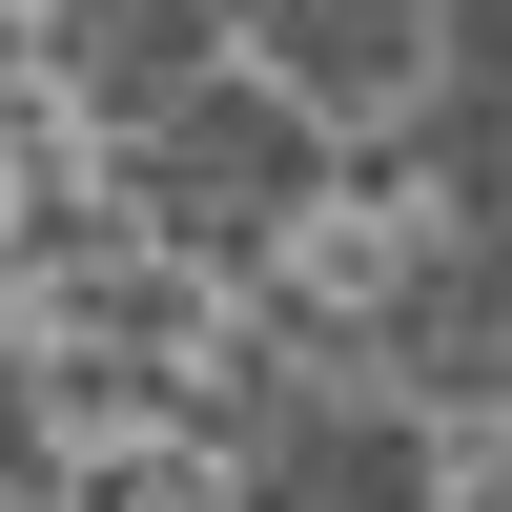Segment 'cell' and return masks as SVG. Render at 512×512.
I'll return each mask as SVG.
<instances>
[{
	"mask_svg": "<svg viewBox=\"0 0 512 512\" xmlns=\"http://www.w3.org/2000/svg\"><path fill=\"white\" fill-rule=\"evenodd\" d=\"M267 62H287V103H390L431 62V0H267Z\"/></svg>",
	"mask_w": 512,
	"mask_h": 512,
	"instance_id": "5",
	"label": "cell"
},
{
	"mask_svg": "<svg viewBox=\"0 0 512 512\" xmlns=\"http://www.w3.org/2000/svg\"><path fill=\"white\" fill-rule=\"evenodd\" d=\"M308 185L328 164H308V103H287V82H185V103L144 123V205L185 246H267Z\"/></svg>",
	"mask_w": 512,
	"mask_h": 512,
	"instance_id": "1",
	"label": "cell"
},
{
	"mask_svg": "<svg viewBox=\"0 0 512 512\" xmlns=\"http://www.w3.org/2000/svg\"><path fill=\"white\" fill-rule=\"evenodd\" d=\"M0 512H41V492H0Z\"/></svg>",
	"mask_w": 512,
	"mask_h": 512,
	"instance_id": "10",
	"label": "cell"
},
{
	"mask_svg": "<svg viewBox=\"0 0 512 512\" xmlns=\"http://www.w3.org/2000/svg\"><path fill=\"white\" fill-rule=\"evenodd\" d=\"M390 369H410V390H512V246L492 226L390 287Z\"/></svg>",
	"mask_w": 512,
	"mask_h": 512,
	"instance_id": "3",
	"label": "cell"
},
{
	"mask_svg": "<svg viewBox=\"0 0 512 512\" xmlns=\"http://www.w3.org/2000/svg\"><path fill=\"white\" fill-rule=\"evenodd\" d=\"M431 41H451V62L492 82V103H512V0H431Z\"/></svg>",
	"mask_w": 512,
	"mask_h": 512,
	"instance_id": "7",
	"label": "cell"
},
{
	"mask_svg": "<svg viewBox=\"0 0 512 512\" xmlns=\"http://www.w3.org/2000/svg\"><path fill=\"white\" fill-rule=\"evenodd\" d=\"M21 451H41V410H21V369H0V472H21Z\"/></svg>",
	"mask_w": 512,
	"mask_h": 512,
	"instance_id": "8",
	"label": "cell"
},
{
	"mask_svg": "<svg viewBox=\"0 0 512 512\" xmlns=\"http://www.w3.org/2000/svg\"><path fill=\"white\" fill-rule=\"evenodd\" d=\"M431 164H451V205H472V226L512 246V103H492V82H472V103L431 123Z\"/></svg>",
	"mask_w": 512,
	"mask_h": 512,
	"instance_id": "6",
	"label": "cell"
},
{
	"mask_svg": "<svg viewBox=\"0 0 512 512\" xmlns=\"http://www.w3.org/2000/svg\"><path fill=\"white\" fill-rule=\"evenodd\" d=\"M472 512H512V472H492V492H472Z\"/></svg>",
	"mask_w": 512,
	"mask_h": 512,
	"instance_id": "9",
	"label": "cell"
},
{
	"mask_svg": "<svg viewBox=\"0 0 512 512\" xmlns=\"http://www.w3.org/2000/svg\"><path fill=\"white\" fill-rule=\"evenodd\" d=\"M246 512H431V431L410 410H267Z\"/></svg>",
	"mask_w": 512,
	"mask_h": 512,
	"instance_id": "2",
	"label": "cell"
},
{
	"mask_svg": "<svg viewBox=\"0 0 512 512\" xmlns=\"http://www.w3.org/2000/svg\"><path fill=\"white\" fill-rule=\"evenodd\" d=\"M205 41H226V0H62V62H82V103H123V123H164L205 82Z\"/></svg>",
	"mask_w": 512,
	"mask_h": 512,
	"instance_id": "4",
	"label": "cell"
}]
</instances>
